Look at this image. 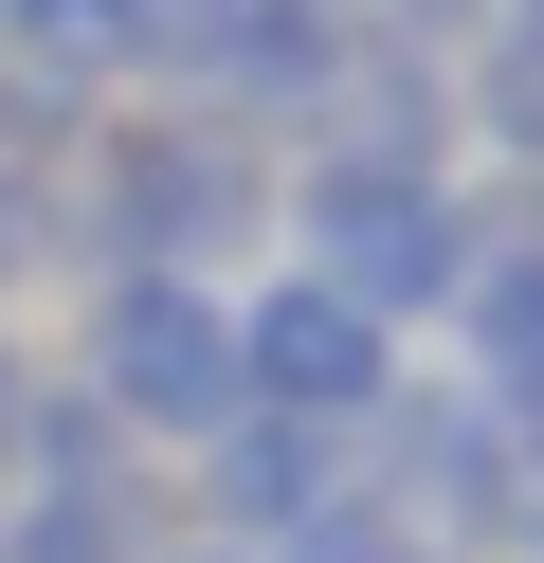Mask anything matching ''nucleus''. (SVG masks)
Wrapping results in <instances>:
<instances>
[{"label":"nucleus","instance_id":"obj_1","mask_svg":"<svg viewBox=\"0 0 544 563\" xmlns=\"http://www.w3.org/2000/svg\"><path fill=\"white\" fill-rule=\"evenodd\" d=\"M273 183L290 164L254 146V128H218V110H181V91H109L91 110V146L55 164V255L73 273H218L236 291L254 255H273Z\"/></svg>","mask_w":544,"mask_h":563},{"label":"nucleus","instance_id":"obj_2","mask_svg":"<svg viewBox=\"0 0 544 563\" xmlns=\"http://www.w3.org/2000/svg\"><path fill=\"white\" fill-rule=\"evenodd\" d=\"M508 219H544V200L471 183V164H363V146H290V183H273V255L326 273L345 309H381V328H435Z\"/></svg>","mask_w":544,"mask_h":563},{"label":"nucleus","instance_id":"obj_3","mask_svg":"<svg viewBox=\"0 0 544 563\" xmlns=\"http://www.w3.org/2000/svg\"><path fill=\"white\" fill-rule=\"evenodd\" d=\"M73 382L127 418V454H200L236 418V291L218 273H73Z\"/></svg>","mask_w":544,"mask_h":563},{"label":"nucleus","instance_id":"obj_4","mask_svg":"<svg viewBox=\"0 0 544 563\" xmlns=\"http://www.w3.org/2000/svg\"><path fill=\"white\" fill-rule=\"evenodd\" d=\"M345 454H363V490H381V509L418 527L435 563H490V545H526V490H544V454L508 437L471 382H418V364H399V400L363 418Z\"/></svg>","mask_w":544,"mask_h":563},{"label":"nucleus","instance_id":"obj_5","mask_svg":"<svg viewBox=\"0 0 544 563\" xmlns=\"http://www.w3.org/2000/svg\"><path fill=\"white\" fill-rule=\"evenodd\" d=\"M236 400L254 418H309V437H363V418L399 400V328L273 255V273H236Z\"/></svg>","mask_w":544,"mask_h":563},{"label":"nucleus","instance_id":"obj_6","mask_svg":"<svg viewBox=\"0 0 544 563\" xmlns=\"http://www.w3.org/2000/svg\"><path fill=\"white\" fill-rule=\"evenodd\" d=\"M345 473H363L345 437H309V418H254V400L218 418L200 454H181V490H200V527H218V545H273V527H309Z\"/></svg>","mask_w":544,"mask_h":563},{"label":"nucleus","instance_id":"obj_7","mask_svg":"<svg viewBox=\"0 0 544 563\" xmlns=\"http://www.w3.org/2000/svg\"><path fill=\"white\" fill-rule=\"evenodd\" d=\"M435 328H454V382H471V400H490L508 437L544 454V219H508L490 255H471V291L435 309Z\"/></svg>","mask_w":544,"mask_h":563},{"label":"nucleus","instance_id":"obj_8","mask_svg":"<svg viewBox=\"0 0 544 563\" xmlns=\"http://www.w3.org/2000/svg\"><path fill=\"white\" fill-rule=\"evenodd\" d=\"M164 454H109V473H19L0 490V563H164Z\"/></svg>","mask_w":544,"mask_h":563},{"label":"nucleus","instance_id":"obj_9","mask_svg":"<svg viewBox=\"0 0 544 563\" xmlns=\"http://www.w3.org/2000/svg\"><path fill=\"white\" fill-rule=\"evenodd\" d=\"M454 128L544 183V0H471V37H454Z\"/></svg>","mask_w":544,"mask_h":563},{"label":"nucleus","instance_id":"obj_10","mask_svg":"<svg viewBox=\"0 0 544 563\" xmlns=\"http://www.w3.org/2000/svg\"><path fill=\"white\" fill-rule=\"evenodd\" d=\"M36 273H55V183H36V164H0V309H19Z\"/></svg>","mask_w":544,"mask_h":563},{"label":"nucleus","instance_id":"obj_11","mask_svg":"<svg viewBox=\"0 0 544 563\" xmlns=\"http://www.w3.org/2000/svg\"><path fill=\"white\" fill-rule=\"evenodd\" d=\"M19 400H36V345H19V309H0V454H19Z\"/></svg>","mask_w":544,"mask_h":563},{"label":"nucleus","instance_id":"obj_12","mask_svg":"<svg viewBox=\"0 0 544 563\" xmlns=\"http://www.w3.org/2000/svg\"><path fill=\"white\" fill-rule=\"evenodd\" d=\"M164 563H254V545H218V527H181V545H164Z\"/></svg>","mask_w":544,"mask_h":563},{"label":"nucleus","instance_id":"obj_13","mask_svg":"<svg viewBox=\"0 0 544 563\" xmlns=\"http://www.w3.org/2000/svg\"><path fill=\"white\" fill-rule=\"evenodd\" d=\"M526 563H544V490H526Z\"/></svg>","mask_w":544,"mask_h":563}]
</instances>
